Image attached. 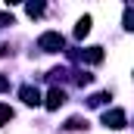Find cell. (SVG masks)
Returning <instances> with one entry per match:
<instances>
[{
	"instance_id": "obj_2",
	"label": "cell",
	"mask_w": 134,
	"mask_h": 134,
	"mask_svg": "<svg viewBox=\"0 0 134 134\" xmlns=\"http://www.w3.org/2000/svg\"><path fill=\"white\" fill-rule=\"evenodd\" d=\"M103 125L112 128V131L125 128V112H122V109H109V112H103Z\"/></svg>"
},
{
	"instance_id": "obj_10",
	"label": "cell",
	"mask_w": 134,
	"mask_h": 134,
	"mask_svg": "<svg viewBox=\"0 0 134 134\" xmlns=\"http://www.w3.org/2000/svg\"><path fill=\"white\" fill-rule=\"evenodd\" d=\"M106 100H109V94H94V97H91L87 103H91V106H103Z\"/></svg>"
},
{
	"instance_id": "obj_4",
	"label": "cell",
	"mask_w": 134,
	"mask_h": 134,
	"mask_svg": "<svg viewBox=\"0 0 134 134\" xmlns=\"http://www.w3.org/2000/svg\"><path fill=\"white\" fill-rule=\"evenodd\" d=\"M19 97L28 103V106H37V103H41V91H37V87H31V84H25V87L19 91Z\"/></svg>"
},
{
	"instance_id": "obj_3",
	"label": "cell",
	"mask_w": 134,
	"mask_h": 134,
	"mask_svg": "<svg viewBox=\"0 0 134 134\" xmlns=\"http://www.w3.org/2000/svg\"><path fill=\"white\" fill-rule=\"evenodd\" d=\"M63 103H66V91H59V87H53V91L47 94V100H44V106H47V109H59Z\"/></svg>"
},
{
	"instance_id": "obj_9",
	"label": "cell",
	"mask_w": 134,
	"mask_h": 134,
	"mask_svg": "<svg viewBox=\"0 0 134 134\" xmlns=\"http://www.w3.org/2000/svg\"><path fill=\"white\" fill-rule=\"evenodd\" d=\"M6 122H13V109L9 106H0V125H6Z\"/></svg>"
},
{
	"instance_id": "obj_12",
	"label": "cell",
	"mask_w": 134,
	"mask_h": 134,
	"mask_svg": "<svg viewBox=\"0 0 134 134\" xmlns=\"http://www.w3.org/2000/svg\"><path fill=\"white\" fill-rule=\"evenodd\" d=\"M3 91H9V78H6V75H0V94H3Z\"/></svg>"
},
{
	"instance_id": "obj_7",
	"label": "cell",
	"mask_w": 134,
	"mask_h": 134,
	"mask_svg": "<svg viewBox=\"0 0 134 134\" xmlns=\"http://www.w3.org/2000/svg\"><path fill=\"white\" fill-rule=\"evenodd\" d=\"M125 28L134 31V6H125Z\"/></svg>"
},
{
	"instance_id": "obj_6",
	"label": "cell",
	"mask_w": 134,
	"mask_h": 134,
	"mask_svg": "<svg viewBox=\"0 0 134 134\" xmlns=\"http://www.w3.org/2000/svg\"><path fill=\"white\" fill-rule=\"evenodd\" d=\"M87 31H91V16H84V19H78V25H75V37H84Z\"/></svg>"
},
{
	"instance_id": "obj_5",
	"label": "cell",
	"mask_w": 134,
	"mask_h": 134,
	"mask_svg": "<svg viewBox=\"0 0 134 134\" xmlns=\"http://www.w3.org/2000/svg\"><path fill=\"white\" fill-rule=\"evenodd\" d=\"M81 59L84 63H103V47H87V50H81Z\"/></svg>"
},
{
	"instance_id": "obj_11",
	"label": "cell",
	"mask_w": 134,
	"mask_h": 134,
	"mask_svg": "<svg viewBox=\"0 0 134 134\" xmlns=\"http://www.w3.org/2000/svg\"><path fill=\"white\" fill-rule=\"evenodd\" d=\"M0 25H13V13H0Z\"/></svg>"
},
{
	"instance_id": "obj_8",
	"label": "cell",
	"mask_w": 134,
	"mask_h": 134,
	"mask_svg": "<svg viewBox=\"0 0 134 134\" xmlns=\"http://www.w3.org/2000/svg\"><path fill=\"white\" fill-rule=\"evenodd\" d=\"M25 13H28V16H41V13H44V3H28V6H25Z\"/></svg>"
},
{
	"instance_id": "obj_1",
	"label": "cell",
	"mask_w": 134,
	"mask_h": 134,
	"mask_svg": "<svg viewBox=\"0 0 134 134\" xmlns=\"http://www.w3.org/2000/svg\"><path fill=\"white\" fill-rule=\"evenodd\" d=\"M63 44H66V41H63V34H59V31H44L41 37H37V47L47 50V53H59Z\"/></svg>"
}]
</instances>
